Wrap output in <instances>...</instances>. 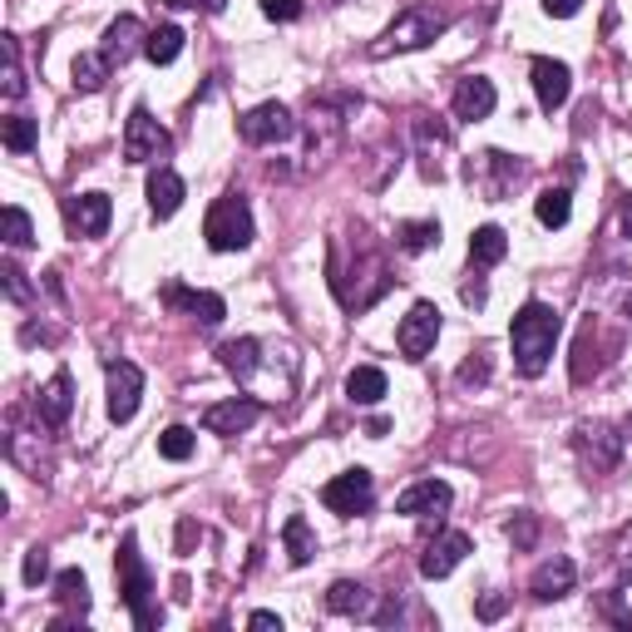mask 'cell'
Segmentation results:
<instances>
[{"label":"cell","instance_id":"1f68e13d","mask_svg":"<svg viewBox=\"0 0 632 632\" xmlns=\"http://www.w3.org/2000/svg\"><path fill=\"white\" fill-rule=\"evenodd\" d=\"M534 213H539L544 228H563L568 213H573V198H568V188H544L539 203H534Z\"/></svg>","mask_w":632,"mask_h":632},{"label":"cell","instance_id":"277c9868","mask_svg":"<svg viewBox=\"0 0 632 632\" xmlns=\"http://www.w3.org/2000/svg\"><path fill=\"white\" fill-rule=\"evenodd\" d=\"M203 238L213 252H242L252 242V208L242 193H223L213 208H208Z\"/></svg>","mask_w":632,"mask_h":632},{"label":"cell","instance_id":"ab89813d","mask_svg":"<svg viewBox=\"0 0 632 632\" xmlns=\"http://www.w3.org/2000/svg\"><path fill=\"white\" fill-rule=\"evenodd\" d=\"M489 381V356L484 351H474L465 366H460V386H484Z\"/></svg>","mask_w":632,"mask_h":632},{"label":"cell","instance_id":"44dd1931","mask_svg":"<svg viewBox=\"0 0 632 632\" xmlns=\"http://www.w3.org/2000/svg\"><path fill=\"white\" fill-rule=\"evenodd\" d=\"M164 302L168 307H183L188 316H193L198 326H218L228 316V307H223V297L218 292H188V287H168L164 292Z\"/></svg>","mask_w":632,"mask_h":632},{"label":"cell","instance_id":"f6af8a7d","mask_svg":"<svg viewBox=\"0 0 632 632\" xmlns=\"http://www.w3.org/2000/svg\"><path fill=\"white\" fill-rule=\"evenodd\" d=\"M247 628H257V632H272V628H282V618H277V613H267V608H257V613L247 618Z\"/></svg>","mask_w":632,"mask_h":632},{"label":"cell","instance_id":"60d3db41","mask_svg":"<svg viewBox=\"0 0 632 632\" xmlns=\"http://www.w3.org/2000/svg\"><path fill=\"white\" fill-rule=\"evenodd\" d=\"M509 539H514V549H529V544L539 539V524H534V514H519V519L509 524Z\"/></svg>","mask_w":632,"mask_h":632},{"label":"cell","instance_id":"7dc6e473","mask_svg":"<svg viewBox=\"0 0 632 632\" xmlns=\"http://www.w3.org/2000/svg\"><path fill=\"white\" fill-rule=\"evenodd\" d=\"M460 297H465V307H484V282H465Z\"/></svg>","mask_w":632,"mask_h":632},{"label":"cell","instance_id":"4fadbf2b","mask_svg":"<svg viewBox=\"0 0 632 632\" xmlns=\"http://www.w3.org/2000/svg\"><path fill=\"white\" fill-rule=\"evenodd\" d=\"M70 410H75V381L60 371V376H50V381L40 386V396H35V420H40L45 430H60V425L70 420Z\"/></svg>","mask_w":632,"mask_h":632},{"label":"cell","instance_id":"83f0119b","mask_svg":"<svg viewBox=\"0 0 632 632\" xmlns=\"http://www.w3.org/2000/svg\"><path fill=\"white\" fill-rule=\"evenodd\" d=\"M257 351H262V346L252 341V336H242V341H228L223 351H218V361H223V371H228V376L247 381V376L257 371Z\"/></svg>","mask_w":632,"mask_h":632},{"label":"cell","instance_id":"5bb4252c","mask_svg":"<svg viewBox=\"0 0 632 632\" xmlns=\"http://www.w3.org/2000/svg\"><path fill=\"white\" fill-rule=\"evenodd\" d=\"M529 75H534V94H539V104L544 109H563L568 104V94H573V75H568V65H558V60L549 55H539L529 65Z\"/></svg>","mask_w":632,"mask_h":632},{"label":"cell","instance_id":"6da1fadb","mask_svg":"<svg viewBox=\"0 0 632 632\" xmlns=\"http://www.w3.org/2000/svg\"><path fill=\"white\" fill-rule=\"evenodd\" d=\"M558 331H563V316H558L549 302H524L519 316L509 326V341H514V366L519 376H544L554 361V346H558Z\"/></svg>","mask_w":632,"mask_h":632},{"label":"cell","instance_id":"484cf974","mask_svg":"<svg viewBox=\"0 0 632 632\" xmlns=\"http://www.w3.org/2000/svg\"><path fill=\"white\" fill-rule=\"evenodd\" d=\"M346 396H351L356 405H376V400L386 396V371L381 366H356V371L346 376Z\"/></svg>","mask_w":632,"mask_h":632},{"label":"cell","instance_id":"e575fe53","mask_svg":"<svg viewBox=\"0 0 632 632\" xmlns=\"http://www.w3.org/2000/svg\"><path fill=\"white\" fill-rule=\"evenodd\" d=\"M400 252H430L440 247V223H400Z\"/></svg>","mask_w":632,"mask_h":632},{"label":"cell","instance_id":"5b68a950","mask_svg":"<svg viewBox=\"0 0 632 632\" xmlns=\"http://www.w3.org/2000/svg\"><path fill=\"white\" fill-rule=\"evenodd\" d=\"M173 154V134L154 119L144 104H134L129 124H124V158L129 164H158V158Z\"/></svg>","mask_w":632,"mask_h":632},{"label":"cell","instance_id":"cb8c5ba5","mask_svg":"<svg viewBox=\"0 0 632 632\" xmlns=\"http://www.w3.org/2000/svg\"><path fill=\"white\" fill-rule=\"evenodd\" d=\"M326 608H331L336 618H366L371 613V588L351 583V578H336V583L326 588Z\"/></svg>","mask_w":632,"mask_h":632},{"label":"cell","instance_id":"ba28073f","mask_svg":"<svg viewBox=\"0 0 632 632\" xmlns=\"http://www.w3.org/2000/svg\"><path fill=\"white\" fill-rule=\"evenodd\" d=\"M435 336H440V307L435 302H415V307L405 312V322H400L396 346L410 361H425V356L435 351Z\"/></svg>","mask_w":632,"mask_h":632},{"label":"cell","instance_id":"7c38bea8","mask_svg":"<svg viewBox=\"0 0 632 632\" xmlns=\"http://www.w3.org/2000/svg\"><path fill=\"white\" fill-rule=\"evenodd\" d=\"M474 549V539L470 534H460V529H450V534H440L435 544H425V554H420V573L435 583V578H450L460 568V558H465Z\"/></svg>","mask_w":632,"mask_h":632},{"label":"cell","instance_id":"8d00e7d4","mask_svg":"<svg viewBox=\"0 0 632 632\" xmlns=\"http://www.w3.org/2000/svg\"><path fill=\"white\" fill-rule=\"evenodd\" d=\"M6 40V99H20L25 94V80H20V50H15V35H0Z\"/></svg>","mask_w":632,"mask_h":632},{"label":"cell","instance_id":"603a6c76","mask_svg":"<svg viewBox=\"0 0 632 632\" xmlns=\"http://www.w3.org/2000/svg\"><path fill=\"white\" fill-rule=\"evenodd\" d=\"M598 351H603V341H598V316H588L583 331H578V346H573V381L578 386L593 381V376L603 371L608 356H598Z\"/></svg>","mask_w":632,"mask_h":632},{"label":"cell","instance_id":"d6986e66","mask_svg":"<svg viewBox=\"0 0 632 632\" xmlns=\"http://www.w3.org/2000/svg\"><path fill=\"white\" fill-rule=\"evenodd\" d=\"M144 40H149L144 20H139V15H119V20H109V30H104L99 55L109 60V65H124V60H129L134 50H144Z\"/></svg>","mask_w":632,"mask_h":632},{"label":"cell","instance_id":"74e56055","mask_svg":"<svg viewBox=\"0 0 632 632\" xmlns=\"http://www.w3.org/2000/svg\"><path fill=\"white\" fill-rule=\"evenodd\" d=\"M20 578H25L30 588L45 583V578H50V554H45V549H30V554H25V563H20Z\"/></svg>","mask_w":632,"mask_h":632},{"label":"cell","instance_id":"836d02e7","mask_svg":"<svg viewBox=\"0 0 632 632\" xmlns=\"http://www.w3.org/2000/svg\"><path fill=\"white\" fill-rule=\"evenodd\" d=\"M158 455L173 460V465H183V460L193 455V430H188V425H168L164 435H158Z\"/></svg>","mask_w":632,"mask_h":632},{"label":"cell","instance_id":"52a82bcc","mask_svg":"<svg viewBox=\"0 0 632 632\" xmlns=\"http://www.w3.org/2000/svg\"><path fill=\"white\" fill-rule=\"evenodd\" d=\"M371 499H376L371 470H346V474H336V480L322 489V504H326L331 514H341V519H351V514H366V509H371Z\"/></svg>","mask_w":632,"mask_h":632},{"label":"cell","instance_id":"d4e9b609","mask_svg":"<svg viewBox=\"0 0 632 632\" xmlns=\"http://www.w3.org/2000/svg\"><path fill=\"white\" fill-rule=\"evenodd\" d=\"M504 252H509L504 228H494V223L474 228V238H470V262L474 267H494V262H504Z\"/></svg>","mask_w":632,"mask_h":632},{"label":"cell","instance_id":"3957f363","mask_svg":"<svg viewBox=\"0 0 632 632\" xmlns=\"http://www.w3.org/2000/svg\"><path fill=\"white\" fill-rule=\"evenodd\" d=\"M445 30H450V15L440 6H405L391 25H386V35L371 45V55L386 60V55H400V50H425L430 40H440Z\"/></svg>","mask_w":632,"mask_h":632},{"label":"cell","instance_id":"f35d334b","mask_svg":"<svg viewBox=\"0 0 632 632\" xmlns=\"http://www.w3.org/2000/svg\"><path fill=\"white\" fill-rule=\"evenodd\" d=\"M0 277H6V297L10 302H30V282H25V272H20L15 262H6V267H0Z\"/></svg>","mask_w":632,"mask_h":632},{"label":"cell","instance_id":"bcb514c9","mask_svg":"<svg viewBox=\"0 0 632 632\" xmlns=\"http://www.w3.org/2000/svg\"><path fill=\"white\" fill-rule=\"evenodd\" d=\"M499 613H504V598H499V593L480 598V618H484V623H494V618H499Z\"/></svg>","mask_w":632,"mask_h":632},{"label":"cell","instance_id":"f546056e","mask_svg":"<svg viewBox=\"0 0 632 632\" xmlns=\"http://www.w3.org/2000/svg\"><path fill=\"white\" fill-rule=\"evenodd\" d=\"M178 50H183V30L178 25H158V30H149V40H144V55H149L154 65H173Z\"/></svg>","mask_w":632,"mask_h":632},{"label":"cell","instance_id":"8fae6325","mask_svg":"<svg viewBox=\"0 0 632 632\" xmlns=\"http://www.w3.org/2000/svg\"><path fill=\"white\" fill-rule=\"evenodd\" d=\"M262 420V405L247 396H233V400H218V405L203 410V430L208 435H242V430H252Z\"/></svg>","mask_w":632,"mask_h":632},{"label":"cell","instance_id":"30bf717a","mask_svg":"<svg viewBox=\"0 0 632 632\" xmlns=\"http://www.w3.org/2000/svg\"><path fill=\"white\" fill-rule=\"evenodd\" d=\"M109 420H134L139 410V396H144V371L134 361H109Z\"/></svg>","mask_w":632,"mask_h":632},{"label":"cell","instance_id":"7bdbcfd3","mask_svg":"<svg viewBox=\"0 0 632 632\" xmlns=\"http://www.w3.org/2000/svg\"><path fill=\"white\" fill-rule=\"evenodd\" d=\"M608 613H613L618 623H628V628H632V578L623 583V593H613V603H608Z\"/></svg>","mask_w":632,"mask_h":632},{"label":"cell","instance_id":"7a4b0ae2","mask_svg":"<svg viewBox=\"0 0 632 632\" xmlns=\"http://www.w3.org/2000/svg\"><path fill=\"white\" fill-rule=\"evenodd\" d=\"M119 593H124V608L134 613V628L139 632L164 628V608L154 603V578H149V568H144L134 534H124V544H119Z\"/></svg>","mask_w":632,"mask_h":632},{"label":"cell","instance_id":"4316f807","mask_svg":"<svg viewBox=\"0 0 632 632\" xmlns=\"http://www.w3.org/2000/svg\"><path fill=\"white\" fill-rule=\"evenodd\" d=\"M282 539H287V558L297 568H307L316 558V534H312V524L302 519V514H292V519L282 524Z\"/></svg>","mask_w":632,"mask_h":632},{"label":"cell","instance_id":"ffe728a7","mask_svg":"<svg viewBox=\"0 0 632 632\" xmlns=\"http://www.w3.org/2000/svg\"><path fill=\"white\" fill-rule=\"evenodd\" d=\"M519 173H524V168L514 164L509 154H499V149L480 154V164L470 168V178H474V183H480L489 198H504V193H509V183H514V178H519Z\"/></svg>","mask_w":632,"mask_h":632},{"label":"cell","instance_id":"d590c367","mask_svg":"<svg viewBox=\"0 0 632 632\" xmlns=\"http://www.w3.org/2000/svg\"><path fill=\"white\" fill-rule=\"evenodd\" d=\"M6 242H10V247H30V242H35L30 213H25V208H15V203L6 208Z\"/></svg>","mask_w":632,"mask_h":632},{"label":"cell","instance_id":"e0dca14e","mask_svg":"<svg viewBox=\"0 0 632 632\" xmlns=\"http://www.w3.org/2000/svg\"><path fill=\"white\" fill-rule=\"evenodd\" d=\"M65 218L80 238H104V228H109V218H114V203L104 193H80L65 203Z\"/></svg>","mask_w":632,"mask_h":632},{"label":"cell","instance_id":"9a60e30c","mask_svg":"<svg viewBox=\"0 0 632 632\" xmlns=\"http://www.w3.org/2000/svg\"><path fill=\"white\" fill-rule=\"evenodd\" d=\"M450 499H455V489H450L445 480H420V484H410V489L396 499V514L425 519V514H445Z\"/></svg>","mask_w":632,"mask_h":632},{"label":"cell","instance_id":"b9f144b4","mask_svg":"<svg viewBox=\"0 0 632 632\" xmlns=\"http://www.w3.org/2000/svg\"><path fill=\"white\" fill-rule=\"evenodd\" d=\"M262 15H267V20H297L302 0H262Z\"/></svg>","mask_w":632,"mask_h":632},{"label":"cell","instance_id":"8992f818","mask_svg":"<svg viewBox=\"0 0 632 632\" xmlns=\"http://www.w3.org/2000/svg\"><path fill=\"white\" fill-rule=\"evenodd\" d=\"M623 445H628V440L618 435L613 425H603V420H593V425H578V435H573L578 460H583V470H593V474L618 470V460H623Z\"/></svg>","mask_w":632,"mask_h":632},{"label":"cell","instance_id":"681fc988","mask_svg":"<svg viewBox=\"0 0 632 632\" xmlns=\"http://www.w3.org/2000/svg\"><path fill=\"white\" fill-rule=\"evenodd\" d=\"M193 519H183V529H178V549H188V544H193Z\"/></svg>","mask_w":632,"mask_h":632},{"label":"cell","instance_id":"2e32d148","mask_svg":"<svg viewBox=\"0 0 632 632\" xmlns=\"http://www.w3.org/2000/svg\"><path fill=\"white\" fill-rule=\"evenodd\" d=\"M573 578H578L573 558L554 554L549 563H539V568H534V578H529V593H534V603H554V598L573 593Z\"/></svg>","mask_w":632,"mask_h":632},{"label":"cell","instance_id":"816d5d0a","mask_svg":"<svg viewBox=\"0 0 632 632\" xmlns=\"http://www.w3.org/2000/svg\"><path fill=\"white\" fill-rule=\"evenodd\" d=\"M623 440H628V445H632V415H628V425H623Z\"/></svg>","mask_w":632,"mask_h":632},{"label":"cell","instance_id":"4dcf8cb0","mask_svg":"<svg viewBox=\"0 0 632 632\" xmlns=\"http://www.w3.org/2000/svg\"><path fill=\"white\" fill-rule=\"evenodd\" d=\"M55 598L70 608V613H80V618L89 613V583H84L80 568H65V573L55 578Z\"/></svg>","mask_w":632,"mask_h":632},{"label":"cell","instance_id":"c3c4849f","mask_svg":"<svg viewBox=\"0 0 632 632\" xmlns=\"http://www.w3.org/2000/svg\"><path fill=\"white\" fill-rule=\"evenodd\" d=\"M164 6H173V10H188V6H208V10H223V0H164Z\"/></svg>","mask_w":632,"mask_h":632},{"label":"cell","instance_id":"f907efd6","mask_svg":"<svg viewBox=\"0 0 632 632\" xmlns=\"http://www.w3.org/2000/svg\"><path fill=\"white\" fill-rule=\"evenodd\" d=\"M618 223H623V238H632V198L623 203V213H618Z\"/></svg>","mask_w":632,"mask_h":632},{"label":"cell","instance_id":"f1b7e54d","mask_svg":"<svg viewBox=\"0 0 632 632\" xmlns=\"http://www.w3.org/2000/svg\"><path fill=\"white\" fill-rule=\"evenodd\" d=\"M109 60L104 55H75V65H70V75H75V89L84 94H99L104 84H109Z\"/></svg>","mask_w":632,"mask_h":632},{"label":"cell","instance_id":"ac0fdd59","mask_svg":"<svg viewBox=\"0 0 632 632\" xmlns=\"http://www.w3.org/2000/svg\"><path fill=\"white\" fill-rule=\"evenodd\" d=\"M494 104H499V94H494V84L484 75H470L455 84V119L460 124H480L494 114Z\"/></svg>","mask_w":632,"mask_h":632},{"label":"cell","instance_id":"9c48e42d","mask_svg":"<svg viewBox=\"0 0 632 632\" xmlns=\"http://www.w3.org/2000/svg\"><path fill=\"white\" fill-rule=\"evenodd\" d=\"M238 129H242V139L257 144V149H262V144H282V139H292V134H297V119H292L287 104L272 99V104H257V109L242 114Z\"/></svg>","mask_w":632,"mask_h":632},{"label":"cell","instance_id":"7402d4cb","mask_svg":"<svg viewBox=\"0 0 632 632\" xmlns=\"http://www.w3.org/2000/svg\"><path fill=\"white\" fill-rule=\"evenodd\" d=\"M183 198H188L183 178H178L173 168L158 164L154 173H149V208H154V218H173L178 208H183Z\"/></svg>","mask_w":632,"mask_h":632},{"label":"cell","instance_id":"d6a6232c","mask_svg":"<svg viewBox=\"0 0 632 632\" xmlns=\"http://www.w3.org/2000/svg\"><path fill=\"white\" fill-rule=\"evenodd\" d=\"M0 139H6V149H10V154H30V149L40 144V124H35V119H25V114H10L6 129H0Z\"/></svg>","mask_w":632,"mask_h":632},{"label":"cell","instance_id":"ee69618b","mask_svg":"<svg viewBox=\"0 0 632 632\" xmlns=\"http://www.w3.org/2000/svg\"><path fill=\"white\" fill-rule=\"evenodd\" d=\"M544 10H549L554 20H568V15H578V10H583V0H544Z\"/></svg>","mask_w":632,"mask_h":632}]
</instances>
